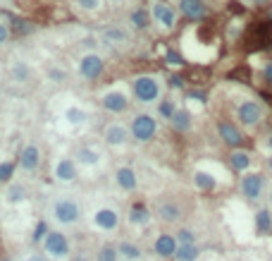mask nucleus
I'll list each match as a JSON object with an SVG mask.
<instances>
[{"label": "nucleus", "mask_w": 272, "mask_h": 261, "mask_svg": "<svg viewBox=\"0 0 272 261\" xmlns=\"http://www.w3.org/2000/svg\"><path fill=\"white\" fill-rule=\"evenodd\" d=\"M53 216H55V221L65 223V225H72V223L79 221V204L72 201V199H60L53 206Z\"/></svg>", "instance_id": "1"}, {"label": "nucleus", "mask_w": 272, "mask_h": 261, "mask_svg": "<svg viewBox=\"0 0 272 261\" xmlns=\"http://www.w3.org/2000/svg\"><path fill=\"white\" fill-rule=\"evenodd\" d=\"M43 245H46V252L53 259H67L70 256V240L65 238L63 232H48Z\"/></svg>", "instance_id": "2"}, {"label": "nucleus", "mask_w": 272, "mask_h": 261, "mask_svg": "<svg viewBox=\"0 0 272 261\" xmlns=\"http://www.w3.org/2000/svg\"><path fill=\"white\" fill-rule=\"evenodd\" d=\"M134 94L139 101H156L158 94H160V87H158L156 80H150V77H139V80L134 82Z\"/></svg>", "instance_id": "3"}, {"label": "nucleus", "mask_w": 272, "mask_h": 261, "mask_svg": "<svg viewBox=\"0 0 272 261\" xmlns=\"http://www.w3.org/2000/svg\"><path fill=\"white\" fill-rule=\"evenodd\" d=\"M132 132L139 142H148L150 137L156 135V120L150 115H136L132 122Z\"/></svg>", "instance_id": "4"}, {"label": "nucleus", "mask_w": 272, "mask_h": 261, "mask_svg": "<svg viewBox=\"0 0 272 261\" xmlns=\"http://www.w3.org/2000/svg\"><path fill=\"white\" fill-rule=\"evenodd\" d=\"M177 247H179L177 245V238H174V235H167V232H163V235L156 240L153 249H156V254L160 256V259H174Z\"/></svg>", "instance_id": "5"}, {"label": "nucleus", "mask_w": 272, "mask_h": 261, "mask_svg": "<svg viewBox=\"0 0 272 261\" xmlns=\"http://www.w3.org/2000/svg\"><path fill=\"white\" fill-rule=\"evenodd\" d=\"M241 192H244V197H249L251 201L258 199L260 192H263V175H258V173L246 175V177L241 180Z\"/></svg>", "instance_id": "6"}, {"label": "nucleus", "mask_w": 272, "mask_h": 261, "mask_svg": "<svg viewBox=\"0 0 272 261\" xmlns=\"http://www.w3.org/2000/svg\"><path fill=\"white\" fill-rule=\"evenodd\" d=\"M79 72L84 74L86 80H96L103 72V60L98 56H84L79 63Z\"/></svg>", "instance_id": "7"}, {"label": "nucleus", "mask_w": 272, "mask_h": 261, "mask_svg": "<svg viewBox=\"0 0 272 261\" xmlns=\"http://www.w3.org/2000/svg\"><path fill=\"white\" fill-rule=\"evenodd\" d=\"M239 120L249 127L258 125V120H260V106H258L256 101H244L239 106Z\"/></svg>", "instance_id": "8"}, {"label": "nucleus", "mask_w": 272, "mask_h": 261, "mask_svg": "<svg viewBox=\"0 0 272 261\" xmlns=\"http://www.w3.org/2000/svg\"><path fill=\"white\" fill-rule=\"evenodd\" d=\"M94 223L101 230H115L117 225H119V216H117V211H112V208H98L94 216Z\"/></svg>", "instance_id": "9"}, {"label": "nucleus", "mask_w": 272, "mask_h": 261, "mask_svg": "<svg viewBox=\"0 0 272 261\" xmlns=\"http://www.w3.org/2000/svg\"><path fill=\"white\" fill-rule=\"evenodd\" d=\"M220 137L225 139L227 146H232V149H236V146H241L244 144V135L239 132V127H234L232 122H220Z\"/></svg>", "instance_id": "10"}, {"label": "nucleus", "mask_w": 272, "mask_h": 261, "mask_svg": "<svg viewBox=\"0 0 272 261\" xmlns=\"http://www.w3.org/2000/svg\"><path fill=\"white\" fill-rule=\"evenodd\" d=\"M103 108L110 113H122L127 111V96L119 94V91H110V94L103 96Z\"/></svg>", "instance_id": "11"}, {"label": "nucleus", "mask_w": 272, "mask_h": 261, "mask_svg": "<svg viewBox=\"0 0 272 261\" xmlns=\"http://www.w3.org/2000/svg\"><path fill=\"white\" fill-rule=\"evenodd\" d=\"M179 8H182V12H184L189 19H203V17H205V5H203L201 0H182Z\"/></svg>", "instance_id": "12"}, {"label": "nucleus", "mask_w": 272, "mask_h": 261, "mask_svg": "<svg viewBox=\"0 0 272 261\" xmlns=\"http://www.w3.org/2000/svg\"><path fill=\"white\" fill-rule=\"evenodd\" d=\"M55 177L63 182H72L77 177V166H74V161L70 159H63L57 166H55Z\"/></svg>", "instance_id": "13"}, {"label": "nucleus", "mask_w": 272, "mask_h": 261, "mask_svg": "<svg viewBox=\"0 0 272 261\" xmlns=\"http://www.w3.org/2000/svg\"><path fill=\"white\" fill-rule=\"evenodd\" d=\"M39 161H41L39 149H36V146H26V149L22 151V156H19V166H22L24 170H36Z\"/></svg>", "instance_id": "14"}, {"label": "nucleus", "mask_w": 272, "mask_h": 261, "mask_svg": "<svg viewBox=\"0 0 272 261\" xmlns=\"http://www.w3.org/2000/svg\"><path fill=\"white\" fill-rule=\"evenodd\" d=\"M153 17H156L160 24H165L167 29L174 27V12H172V8H167L165 3H156V5H153Z\"/></svg>", "instance_id": "15"}, {"label": "nucleus", "mask_w": 272, "mask_h": 261, "mask_svg": "<svg viewBox=\"0 0 272 261\" xmlns=\"http://www.w3.org/2000/svg\"><path fill=\"white\" fill-rule=\"evenodd\" d=\"M117 185L127 192L136 190V173H134L132 168H119L117 170Z\"/></svg>", "instance_id": "16"}, {"label": "nucleus", "mask_w": 272, "mask_h": 261, "mask_svg": "<svg viewBox=\"0 0 272 261\" xmlns=\"http://www.w3.org/2000/svg\"><path fill=\"white\" fill-rule=\"evenodd\" d=\"M105 142L110 144V146H119V144L127 142V129L122 125H110L108 129H105Z\"/></svg>", "instance_id": "17"}, {"label": "nucleus", "mask_w": 272, "mask_h": 261, "mask_svg": "<svg viewBox=\"0 0 272 261\" xmlns=\"http://www.w3.org/2000/svg\"><path fill=\"white\" fill-rule=\"evenodd\" d=\"M256 232L258 235H270L272 232V214L267 208L256 214Z\"/></svg>", "instance_id": "18"}, {"label": "nucleus", "mask_w": 272, "mask_h": 261, "mask_svg": "<svg viewBox=\"0 0 272 261\" xmlns=\"http://www.w3.org/2000/svg\"><path fill=\"white\" fill-rule=\"evenodd\" d=\"M129 221H132L134 225H146V223L150 221V211H148L143 204H134L132 208H129Z\"/></svg>", "instance_id": "19"}, {"label": "nucleus", "mask_w": 272, "mask_h": 261, "mask_svg": "<svg viewBox=\"0 0 272 261\" xmlns=\"http://www.w3.org/2000/svg\"><path fill=\"white\" fill-rule=\"evenodd\" d=\"M158 214L163 216V221H167V223L179 221V218H182V211H179V206H174L172 201H163V204L158 206Z\"/></svg>", "instance_id": "20"}, {"label": "nucleus", "mask_w": 272, "mask_h": 261, "mask_svg": "<svg viewBox=\"0 0 272 261\" xmlns=\"http://www.w3.org/2000/svg\"><path fill=\"white\" fill-rule=\"evenodd\" d=\"M170 122L177 132H187L189 127H191V115H189L187 111H174V115L170 118Z\"/></svg>", "instance_id": "21"}, {"label": "nucleus", "mask_w": 272, "mask_h": 261, "mask_svg": "<svg viewBox=\"0 0 272 261\" xmlns=\"http://www.w3.org/2000/svg\"><path fill=\"white\" fill-rule=\"evenodd\" d=\"M198 247L196 245H179L177 247V254H174V259L177 261H196L198 259Z\"/></svg>", "instance_id": "22"}, {"label": "nucleus", "mask_w": 272, "mask_h": 261, "mask_svg": "<svg viewBox=\"0 0 272 261\" xmlns=\"http://www.w3.org/2000/svg\"><path fill=\"white\" fill-rule=\"evenodd\" d=\"M229 161H232L234 170H246V168L251 166V156H249V153H244V151H232Z\"/></svg>", "instance_id": "23"}, {"label": "nucleus", "mask_w": 272, "mask_h": 261, "mask_svg": "<svg viewBox=\"0 0 272 261\" xmlns=\"http://www.w3.org/2000/svg\"><path fill=\"white\" fill-rule=\"evenodd\" d=\"M194 182H196V187H201V190H215L218 187V180L208 173H196Z\"/></svg>", "instance_id": "24"}, {"label": "nucleus", "mask_w": 272, "mask_h": 261, "mask_svg": "<svg viewBox=\"0 0 272 261\" xmlns=\"http://www.w3.org/2000/svg\"><path fill=\"white\" fill-rule=\"evenodd\" d=\"M117 254H122L125 259H139L141 256V249L139 247H134L132 242H119V247H117Z\"/></svg>", "instance_id": "25"}, {"label": "nucleus", "mask_w": 272, "mask_h": 261, "mask_svg": "<svg viewBox=\"0 0 272 261\" xmlns=\"http://www.w3.org/2000/svg\"><path fill=\"white\" fill-rule=\"evenodd\" d=\"M96 261H117V247H112V245L101 247V249H98Z\"/></svg>", "instance_id": "26"}, {"label": "nucleus", "mask_w": 272, "mask_h": 261, "mask_svg": "<svg viewBox=\"0 0 272 261\" xmlns=\"http://www.w3.org/2000/svg\"><path fill=\"white\" fill-rule=\"evenodd\" d=\"M98 151H94V149H79V161L81 163H86V166H91V163H98Z\"/></svg>", "instance_id": "27"}, {"label": "nucleus", "mask_w": 272, "mask_h": 261, "mask_svg": "<svg viewBox=\"0 0 272 261\" xmlns=\"http://www.w3.org/2000/svg\"><path fill=\"white\" fill-rule=\"evenodd\" d=\"M132 22L136 29H146L148 27V15H146V10H134L132 12Z\"/></svg>", "instance_id": "28"}, {"label": "nucleus", "mask_w": 272, "mask_h": 261, "mask_svg": "<svg viewBox=\"0 0 272 261\" xmlns=\"http://www.w3.org/2000/svg\"><path fill=\"white\" fill-rule=\"evenodd\" d=\"M174 238H177V245H196V235L191 232V230H187V228L179 230Z\"/></svg>", "instance_id": "29"}, {"label": "nucleus", "mask_w": 272, "mask_h": 261, "mask_svg": "<svg viewBox=\"0 0 272 261\" xmlns=\"http://www.w3.org/2000/svg\"><path fill=\"white\" fill-rule=\"evenodd\" d=\"M12 175H15V163H10V161L0 163V182H10Z\"/></svg>", "instance_id": "30"}, {"label": "nucleus", "mask_w": 272, "mask_h": 261, "mask_svg": "<svg viewBox=\"0 0 272 261\" xmlns=\"http://www.w3.org/2000/svg\"><path fill=\"white\" fill-rule=\"evenodd\" d=\"M48 223L46 221H39L36 223V228H34V242H41V240H46L48 238Z\"/></svg>", "instance_id": "31"}, {"label": "nucleus", "mask_w": 272, "mask_h": 261, "mask_svg": "<svg viewBox=\"0 0 272 261\" xmlns=\"http://www.w3.org/2000/svg\"><path fill=\"white\" fill-rule=\"evenodd\" d=\"M229 80H241L244 84H249V82H251V70H249V67H239V70L229 72Z\"/></svg>", "instance_id": "32"}, {"label": "nucleus", "mask_w": 272, "mask_h": 261, "mask_svg": "<svg viewBox=\"0 0 272 261\" xmlns=\"http://www.w3.org/2000/svg\"><path fill=\"white\" fill-rule=\"evenodd\" d=\"M24 187L22 185H15V187H10L8 190V201H19V199H24Z\"/></svg>", "instance_id": "33"}, {"label": "nucleus", "mask_w": 272, "mask_h": 261, "mask_svg": "<svg viewBox=\"0 0 272 261\" xmlns=\"http://www.w3.org/2000/svg\"><path fill=\"white\" fill-rule=\"evenodd\" d=\"M67 120L74 122V125H79V122H84V113L77 111V108H70V111H67Z\"/></svg>", "instance_id": "34"}, {"label": "nucleus", "mask_w": 272, "mask_h": 261, "mask_svg": "<svg viewBox=\"0 0 272 261\" xmlns=\"http://www.w3.org/2000/svg\"><path fill=\"white\" fill-rule=\"evenodd\" d=\"M77 5H81L84 10H96L101 8V0H77Z\"/></svg>", "instance_id": "35"}, {"label": "nucleus", "mask_w": 272, "mask_h": 261, "mask_svg": "<svg viewBox=\"0 0 272 261\" xmlns=\"http://www.w3.org/2000/svg\"><path fill=\"white\" fill-rule=\"evenodd\" d=\"M165 60H167L170 65H182V63H184V60H182V56H179V53H174V50H170V53L165 56Z\"/></svg>", "instance_id": "36"}, {"label": "nucleus", "mask_w": 272, "mask_h": 261, "mask_svg": "<svg viewBox=\"0 0 272 261\" xmlns=\"http://www.w3.org/2000/svg\"><path fill=\"white\" fill-rule=\"evenodd\" d=\"M160 113H163L165 118H172V115H174V106H172V103H167V101H165L163 106H160Z\"/></svg>", "instance_id": "37"}, {"label": "nucleus", "mask_w": 272, "mask_h": 261, "mask_svg": "<svg viewBox=\"0 0 272 261\" xmlns=\"http://www.w3.org/2000/svg\"><path fill=\"white\" fill-rule=\"evenodd\" d=\"M15 29L17 32H29L32 27H29V22H15Z\"/></svg>", "instance_id": "38"}, {"label": "nucleus", "mask_w": 272, "mask_h": 261, "mask_svg": "<svg viewBox=\"0 0 272 261\" xmlns=\"http://www.w3.org/2000/svg\"><path fill=\"white\" fill-rule=\"evenodd\" d=\"M8 27L5 24H0V43H5V39H8Z\"/></svg>", "instance_id": "39"}, {"label": "nucleus", "mask_w": 272, "mask_h": 261, "mask_svg": "<svg viewBox=\"0 0 272 261\" xmlns=\"http://www.w3.org/2000/svg\"><path fill=\"white\" fill-rule=\"evenodd\" d=\"M265 77H267V82L272 84V63H267L265 65Z\"/></svg>", "instance_id": "40"}, {"label": "nucleus", "mask_w": 272, "mask_h": 261, "mask_svg": "<svg viewBox=\"0 0 272 261\" xmlns=\"http://www.w3.org/2000/svg\"><path fill=\"white\" fill-rule=\"evenodd\" d=\"M170 84H172V87H182V84H184V82L179 80V77H172V80H170Z\"/></svg>", "instance_id": "41"}, {"label": "nucleus", "mask_w": 272, "mask_h": 261, "mask_svg": "<svg viewBox=\"0 0 272 261\" xmlns=\"http://www.w3.org/2000/svg\"><path fill=\"white\" fill-rule=\"evenodd\" d=\"M29 261H46V259H43V256H39V254H34V256H32Z\"/></svg>", "instance_id": "42"}, {"label": "nucleus", "mask_w": 272, "mask_h": 261, "mask_svg": "<svg viewBox=\"0 0 272 261\" xmlns=\"http://www.w3.org/2000/svg\"><path fill=\"white\" fill-rule=\"evenodd\" d=\"M74 261H88V259H86V256H77V259H74Z\"/></svg>", "instance_id": "43"}, {"label": "nucleus", "mask_w": 272, "mask_h": 261, "mask_svg": "<svg viewBox=\"0 0 272 261\" xmlns=\"http://www.w3.org/2000/svg\"><path fill=\"white\" fill-rule=\"evenodd\" d=\"M256 3H258V5H260V3H265V0H256Z\"/></svg>", "instance_id": "44"}, {"label": "nucleus", "mask_w": 272, "mask_h": 261, "mask_svg": "<svg viewBox=\"0 0 272 261\" xmlns=\"http://www.w3.org/2000/svg\"><path fill=\"white\" fill-rule=\"evenodd\" d=\"M270 201H272V192H270Z\"/></svg>", "instance_id": "45"}, {"label": "nucleus", "mask_w": 272, "mask_h": 261, "mask_svg": "<svg viewBox=\"0 0 272 261\" xmlns=\"http://www.w3.org/2000/svg\"><path fill=\"white\" fill-rule=\"evenodd\" d=\"M270 36H272V27H270Z\"/></svg>", "instance_id": "46"}, {"label": "nucleus", "mask_w": 272, "mask_h": 261, "mask_svg": "<svg viewBox=\"0 0 272 261\" xmlns=\"http://www.w3.org/2000/svg\"><path fill=\"white\" fill-rule=\"evenodd\" d=\"M270 168H272V159H270Z\"/></svg>", "instance_id": "47"}, {"label": "nucleus", "mask_w": 272, "mask_h": 261, "mask_svg": "<svg viewBox=\"0 0 272 261\" xmlns=\"http://www.w3.org/2000/svg\"><path fill=\"white\" fill-rule=\"evenodd\" d=\"M270 146H272V139H270Z\"/></svg>", "instance_id": "48"}]
</instances>
